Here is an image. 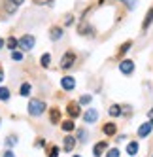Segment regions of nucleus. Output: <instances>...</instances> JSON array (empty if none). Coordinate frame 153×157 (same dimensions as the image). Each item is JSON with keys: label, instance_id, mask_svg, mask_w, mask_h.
<instances>
[{"label": "nucleus", "instance_id": "nucleus-1", "mask_svg": "<svg viewBox=\"0 0 153 157\" xmlns=\"http://www.w3.org/2000/svg\"><path fill=\"white\" fill-rule=\"evenodd\" d=\"M43 112H46V102H43V100L34 98V100H30V102H28V114L30 116L38 117V116L43 114Z\"/></svg>", "mask_w": 153, "mask_h": 157}, {"label": "nucleus", "instance_id": "nucleus-2", "mask_svg": "<svg viewBox=\"0 0 153 157\" xmlns=\"http://www.w3.org/2000/svg\"><path fill=\"white\" fill-rule=\"evenodd\" d=\"M34 44H36V38L32 34H25V36L19 38V48L23 51H30L32 48H34Z\"/></svg>", "mask_w": 153, "mask_h": 157}, {"label": "nucleus", "instance_id": "nucleus-3", "mask_svg": "<svg viewBox=\"0 0 153 157\" xmlns=\"http://www.w3.org/2000/svg\"><path fill=\"white\" fill-rule=\"evenodd\" d=\"M74 61H76V53L74 51H66V53L62 55V59H61V66H62L64 70H68L70 66L74 64Z\"/></svg>", "mask_w": 153, "mask_h": 157}, {"label": "nucleus", "instance_id": "nucleus-4", "mask_svg": "<svg viewBox=\"0 0 153 157\" xmlns=\"http://www.w3.org/2000/svg\"><path fill=\"white\" fill-rule=\"evenodd\" d=\"M119 70H121V74H125V76H130L134 72V63L130 59H123L119 63Z\"/></svg>", "mask_w": 153, "mask_h": 157}, {"label": "nucleus", "instance_id": "nucleus-5", "mask_svg": "<svg viewBox=\"0 0 153 157\" xmlns=\"http://www.w3.org/2000/svg\"><path fill=\"white\" fill-rule=\"evenodd\" d=\"M151 129H153V121H146V123H142L140 129H138V136H140V138H146L147 134L151 132Z\"/></svg>", "mask_w": 153, "mask_h": 157}, {"label": "nucleus", "instance_id": "nucleus-6", "mask_svg": "<svg viewBox=\"0 0 153 157\" xmlns=\"http://www.w3.org/2000/svg\"><path fill=\"white\" fill-rule=\"evenodd\" d=\"M61 85H62L64 91H72V89L76 87V80H74L72 76H64L62 80H61Z\"/></svg>", "mask_w": 153, "mask_h": 157}, {"label": "nucleus", "instance_id": "nucleus-7", "mask_svg": "<svg viewBox=\"0 0 153 157\" xmlns=\"http://www.w3.org/2000/svg\"><path fill=\"white\" fill-rule=\"evenodd\" d=\"M96 119H98V112H96L95 108H89V110L83 114V121H85V123H95Z\"/></svg>", "mask_w": 153, "mask_h": 157}, {"label": "nucleus", "instance_id": "nucleus-8", "mask_svg": "<svg viewBox=\"0 0 153 157\" xmlns=\"http://www.w3.org/2000/svg\"><path fill=\"white\" fill-rule=\"evenodd\" d=\"M61 36H62V29L61 27H51V30H49V38L51 40H61Z\"/></svg>", "mask_w": 153, "mask_h": 157}, {"label": "nucleus", "instance_id": "nucleus-9", "mask_svg": "<svg viewBox=\"0 0 153 157\" xmlns=\"http://www.w3.org/2000/svg\"><path fill=\"white\" fill-rule=\"evenodd\" d=\"M66 112H68L70 117H78V116H80V106L76 104V102H70L68 108H66Z\"/></svg>", "mask_w": 153, "mask_h": 157}, {"label": "nucleus", "instance_id": "nucleus-10", "mask_svg": "<svg viewBox=\"0 0 153 157\" xmlns=\"http://www.w3.org/2000/svg\"><path fill=\"white\" fill-rule=\"evenodd\" d=\"M102 131H104V134H106V136H114V134H115V131H117V127H115V123L112 121V123H106Z\"/></svg>", "mask_w": 153, "mask_h": 157}, {"label": "nucleus", "instance_id": "nucleus-11", "mask_svg": "<svg viewBox=\"0 0 153 157\" xmlns=\"http://www.w3.org/2000/svg\"><path fill=\"white\" fill-rule=\"evenodd\" d=\"M76 146V138L74 136H64V151H72Z\"/></svg>", "mask_w": 153, "mask_h": 157}, {"label": "nucleus", "instance_id": "nucleus-12", "mask_svg": "<svg viewBox=\"0 0 153 157\" xmlns=\"http://www.w3.org/2000/svg\"><path fill=\"white\" fill-rule=\"evenodd\" d=\"M151 23H153V6L149 8V12L146 13V19H144V23H142V29L146 30V29H147V27H149Z\"/></svg>", "mask_w": 153, "mask_h": 157}, {"label": "nucleus", "instance_id": "nucleus-13", "mask_svg": "<svg viewBox=\"0 0 153 157\" xmlns=\"http://www.w3.org/2000/svg\"><path fill=\"white\" fill-rule=\"evenodd\" d=\"M104 150H106V142H98L95 146V150H93V155L95 157H100V153H104Z\"/></svg>", "mask_w": 153, "mask_h": 157}, {"label": "nucleus", "instance_id": "nucleus-14", "mask_svg": "<svg viewBox=\"0 0 153 157\" xmlns=\"http://www.w3.org/2000/svg\"><path fill=\"white\" fill-rule=\"evenodd\" d=\"M49 119H51V123H59V121H61V112H59L57 108H53L51 114H49Z\"/></svg>", "mask_w": 153, "mask_h": 157}, {"label": "nucleus", "instance_id": "nucleus-15", "mask_svg": "<svg viewBox=\"0 0 153 157\" xmlns=\"http://www.w3.org/2000/svg\"><path fill=\"white\" fill-rule=\"evenodd\" d=\"M127 153L129 155H136L138 153V144L136 142H129L127 144Z\"/></svg>", "mask_w": 153, "mask_h": 157}, {"label": "nucleus", "instance_id": "nucleus-16", "mask_svg": "<svg viewBox=\"0 0 153 157\" xmlns=\"http://www.w3.org/2000/svg\"><path fill=\"white\" fill-rule=\"evenodd\" d=\"M40 61H42V66H43V68H47V66L51 64V55H49V53H43Z\"/></svg>", "mask_w": 153, "mask_h": 157}, {"label": "nucleus", "instance_id": "nucleus-17", "mask_svg": "<svg viewBox=\"0 0 153 157\" xmlns=\"http://www.w3.org/2000/svg\"><path fill=\"white\" fill-rule=\"evenodd\" d=\"M6 46H8L9 49H15V48L19 46V40H17V38H13V36H9V38H8V42H6Z\"/></svg>", "mask_w": 153, "mask_h": 157}, {"label": "nucleus", "instance_id": "nucleus-18", "mask_svg": "<svg viewBox=\"0 0 153 157\" xmlns=\"http://www.w3.org/2000/svg\"><path fill=\"white\" fill-rule=\"evenodd\" d=\"M110 116H112V117H119V116H121V106L114 104V106L110 108Z\"/></svg>", "mask_w": 153, "mask_h": 157}, {"label": "nucleus", "instance_id": "nucleus-19", "mask_svg": "<svg viewBox=\"0 0 153 157\" xmlns=\"http://www.w3.org/2000/svg\"><path fill=\"white\" fill-rule=\"evenodd\" d=\"M74 121L72 119H68V121H62V131H66V132H70V131H74Z\"/></svg>", "mask_w": 153, "mask_h": 157}, {"label": "nucleus", "instance_id": "nucleus-20", "mask_svg": "<svg viewBox=\"0 0 153 157\" xmlns=\"http://www.w3.org/2000/svg\"><path fill=\"white\" fill-rule=\"evenodd\" d=\"M19 93H21V97H28L30 95V83H23Z\"/></svg>", "mask_w": 153, "mask_h": 157}, {"label": "nucleus", "instance_id": "nucleus-21", "mask_svg": "<svg viewBox=\"0 0 153 157\" xmlns=\"http://www.w3.org/2000/svg\"><path fill=\"white\" fill-rule=\"evenodd\" d=\"M8 98H9V89L0 87V100H8Z\"/></svg>", "mask_w": 153, "mask_h": 157}, {"label": "nucleus", "instance_id": "nucleus-22", "mask_svg": "<svg viewBox=\"0 0 153 157\" xmlns=\"http://www.w3.org/2000/svg\"><path fill=\"white\" fill-rule=\"evenodd\" d=\"M47 157H59V148L57 146H51L47 150Z\"/></svg>", "mask_w": 153, "mask_h": 157}, {"label": "nucleus", "instance_id": "nucleus-23", "mask_svg": "<svg viewBox=\"0 0 153 157\" xmlns=\"http://www.w3.org/2000/svg\"><path fill=\"white\" fill-rule=\"evenodd\" d=\"M36 6H51L53 4V0H32Z\"/></svg>", "mask_w": 153, "mask_h": 157}, {"label": "nucleus", "instance_id": "nucleus-24", "mask_svg": "<svg viewBox=\"0 0 153 157\" xmlns=\"http://www.w3.org/2000/svg\"><path fill=\"white\" fill-rule=\"evenodd\" d=\"M130 46H132V42H125L123 46H121V49H119V55H123V53H125V51H127Z\"/></svg>", "mask_w": 153, "mask_h": 157}, {"label": "nucleus", "instance_id": "nucleus-25", "mask_svg": "<svg viewBox=\"0 0 153 157\" xmlns=\"http://www.w3.org/2000/svg\"><path fill=\"white\" fill-rule=\"evenodd\" d=\"M12 59L13 61H21V59H23V53H21V51H13L12 53Z\"/></svg>", "mask_w": 153, "mask_h": 157}, {"label": "nucleus", "instance_id": "nucleus-26", "mask_svg": "<svg viewBox=\"0 0 153 157\" xmlns=\"http://www.w3.org/2000/svg\"><path fill=\"white\" fill-rule=\"evenodd\" d=\"M106 157H119V150H117V148H112L110 151H108Z\"/></svg>", "mask_w": 153, "mask_h": 157}, {"label": "nucleus", "instance_id": "nucleus-27", "mask_svg": "<svg viewBox=\"0 0 153 157\" xmlns=\"http://www.w3.org/2000/svg\"><path fill=\"white\" fill-rule=\"evenodd\" d=\"M91 102V97L89 95H83L81 98H80V104H89Z\"/></svg>", "mask_w": 153, "mask_h": 157}, {"label": "nucleus", "instance_id": "nucleus-28", "mask_svg": "<svg viewBox=\"0 0 153 157\" xmlns=\"http://www.w3.org/2000/svg\"><path fill=\"white\" fill-rule=\"evenodd\" d=\"M15 142H17V138H15V136H9V138H6V144H8V146H13Z\"/></svg>", "mask_w": 153, "mask_h": 157}, {"label": "nucleus", "instance_id": "nucleus-29", "mask_svg": "<svg viewBox=\"0 0 153 157\" xmlns=\"http://www.w3.org/2000/svg\"><path fill=\"white\" fill-rule=\"evenodd\" d=\"M80 140H81V142H85V140H87V132H85L83 129L80 131Z\"/></svg>", "mask_w": 153, "mask_h": 157}, {"label": "nucleus", "instance_id": "nucleus-30", "mask_svg": "<svg viewBox=\"0 0 153 157\" xmlns=\"http://www.w3.org/2000/svg\"><path fill=\"white\" fill-rule=\"evenodd\" d=\"M72 23H74V17L72 15H68L66 19H64V25H72Z\"/></svg>", "mask_w": 153, "mask_h": 157}, {"label": "nucleus", "instance_id": "nucleus-31", "mask_svg": "<svg viewBox=\"0 0 153 157\" xmlns=\"http://www.w3.org/2000/svg\"><path fill=\"white\" fill-rule=\"evenodd\" d=\"M2 157H15V155H13V151H9V150H8V151H4Z\"/></svg>", "mask_w": 153, "mask_h": 157}, {"label": "nucleus", "instance_id": "nucleus-32", "mask_svg": "<svg viewBox=\"0 0 153 157\" xmlns=\"http://www.w3.org/2000/svg\"><path fill=\"white\" fill-rule=\"evenodd\" d=\"M12 2H13L15 6H19V4H23V2H25V0H12Z\"/></svg>", "mask_w": 153, "mask_h": 157}, {"label": "nucleus", "instance_id": "nucleus-33", "mask_svg": "<svg viewBox=\"0 0 153 157\" xmlns=\"http://www.w3.org/2000/svg\"><path fill=\"white\" fill-rule=\"evenodd\" d=\"M4 80V72H2V68H0V82Z\"/></svg>", "mask_w": 153, "mask_h": 157}, {"label": "nucleus", "instance_id": "nucleus-34", "mask_svg": "<svg viewBox=\"0 0 153 157\" xmlns=\"http://www.w3.org/2000/svg\"><path fill=\"white\" fill-rule=\"evenodd\" d=\"M2 48H4V40H2V38H0V49H2Z\"/></svg>", "mask_w": 153, "mask_h": 157}, {"label": "nucleus", "instance_id": "nucleus-35", "mask_svg": "<svg viewBox=\"0 0 153 157\" xmlns=\"http://www.w3.org/2000/svg\"><path fill=\"white\" fill-rule=\"evenodd\" d=\"M74 157H81V155H74Z\"/></svg>", "mask_w": 153, "mask_h": 157}]
</instances>
